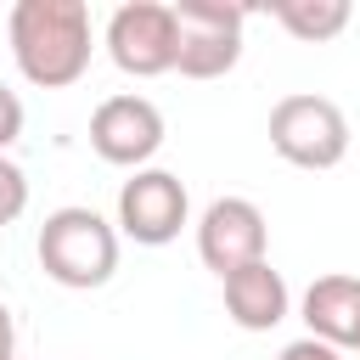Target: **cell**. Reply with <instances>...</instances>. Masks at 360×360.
Listing matches in <instances>:
<instances>
[{"mask_svg":"<svg viewBox=\"0 0 360 360\" xmlns=\"http://www.w3.org/2000/svg\"><path fill=\"white\" fill-rule=\"evenodd\" d=\"M17 141H22V101H17V90L0 79V158H6Z\"/></svg>","mask_w":360,"mask_h":360,"instance_id":"cell-13","label":"cell"},{"mask_svg":"<svg viewBox=\"0 0 360 360\" xmlns=\"http://www.w3.org/2000/svg\"><path fill=\"white\" fill-rule=\"evenodd\" d=\"M22 214H28V174L11 158H0V231L17 225Z\"/></svg>","mask_w":360,"mask_h":360,"instance_id":"cell-12","label":"cell"},{"mask_svg":"<svg viewBox=\"0 0 360 360\" xmlns=\"http://www.w3.org/2000/svg\"><path fill=\"white\" fill-rule=\"evenodd\" d=\"M248 6L225 0H174V73L180 79H225L242 62Z\"/></svg>","mask_w":360,"mask_h":360,"instance_id":"cell-4","label":"cell"},{"mask_svg":"<svg viewBox=\"0 0 360 360\" xmlns=\"http://www.w3.org/2000/svg\"><path fill=\"white\" fill-rule=\"evenodd\" d=\"M219 292H225V315L242 326V332H270V326H281L287 321V281H281V270L270 264V259H259V264H242V270H231L225 281H219Z\"/></svg>","mask_w":360,"mask_h":360,"instance_id":"cell-10","label":"cell"},{"mask_svg":"<svg viewBox=\"0 0 360 360\" xmlns=\"http://www.w3.org/2000/svg\"><path fill=\"white\" fill-rule=\"evenodd\" d=\"M270 17H276L292 39H304V45H326V39H338V34L349 28L354 6H349V0H276Z\"/></svg>","mask_w":360,"mask_h":360,"instance_id":"cell-11","label":"cell"},{"mask_svg":"<svg viewBox=\"0 0 360 360\" xmlns=\"http://www.w3.org/2000/svg\"><path fill=\"white\" fill-rule=\"evenodd\" d=\"M270 146L292 169H338L349 158V118L332 96L292 90L270 107Z\"/></svg>","mask_w":360,"mask_h":360,"instance_id":"cell-3","label":"cell"},{"mask_svg":"<svg viewBox=\"0 0 360 360\" xmlns=\"http://www.w3.org/2000/svg\"><path fill=\"white\" fill-rule=\"evenodd\" d=\"M276 360H343L338 349H326V343H315V338H298V343H287Z\"/></svg>","mask_w":360,"mask_h":360,"instance_id":"cell-14","label":"cell"},{"mask_svg":"<svg viewBox=\"0 0 360 360\" xmlns=\"http://www.w3.org/2000/svg\"><path fill=\"white\" fill-rule=\"evenodd\" d=\"M186 225H191V197H186L180 174L135 169L118 186V236H129L141 248H169Z\"/></svg>","mask_w":360,"mask_h":360,"instance_id":"cell-6","label":"cell"},{"mask_svg":"<svg viewBox=\"0 0 360 360\" xmlns=\"http://www.w3.org/2000/svg\"><path fill=\"white\" fill-rule=\"evenodd\" d=\"M101 45H107L112 68L129 73V79L174 73V6H163V0H124L107 17Z\"/></svg>","mask_w":360,"mask_h":360,"instance_id":"cell-5","label":"cell"},{"mask_svg":"<svg viewBox=\"0 0 360 360\" xmlns=\"http://www.w3.org/2000/svg\"><path fill=\"white\" fill-rule=\"evenodd\" d=\"M197 259L225 281L231 270L242 264H259L270 259V225H264V208L248 202V197H214L197 219Z\"/></svg>","mask_w":360,"mask_h":360,"instance_id":"cell-8","label":"cell"},{"mask_svg":"<svg viewBox=\"0 0 360 360\" xmlns=\"http://www.w3.org/2000/svg\"><path fill=\"white\" fill-rule=\"evenodd\" d=\"M6 354H17V321H11V309L0 304V360Z\"/></svg>","mask_w":360,"mask_h":360,"instance_id":"cell-15","label":"cell"},{"mask_svg":"<svg viewBox=\"0 0 360 360\" xmlns=\"http://www.w3.org/2000/svg\"><path fill=\"white\" fill-rule=\"evenodd\" d=\"M34 253H39V270L56 287L90 292V287H107L112 270H118V225L101 219L96 208H84V202H68V208L45 214Z\"/></svg>","mask_w":360,"mask_h":360,"instance_id":"cell-2","label":"cell"},{"mask_svg":"<svg viewBox=\"0 0 360 360\" xmlns=\"http://www.w3.org/2000/svg\"><path fill=\"white\" fill-rule=\"evenodd\" d=\"M6 360H17V354H6Z\"/></svg>","mask_w":360,"mask_h":360,"instance_id":"cell-16","label":"cell"},{"mask_svg":"<svg viewBox=\"0 0 360 360\" xmlns=\"http://www.w3.org/2000/svg\"><path fill=\"white\" fill-rule=\"evenodd\" d=\"M11 62L39 90H68L90 73L96 22L84 0H17L6 17Z\"/></svg>","mask_w":360,"mask_h":360,"instance_id":"cell-1","label":"cell"},{"mask_svg":"<svg viewBox=\"0 0 360 360\" xmlns=\"http://www.w3.org/2000/svg\"><path fill=\"white\" fill-rule=\"evenodd\" d=\"M304 326L315 343L326 349H360V276L349 270H332V276H315L304 287Z\"/></svg>","mask_w":360,"mask_h":360,"instance_id":"cell-9","label":"cell"},{"mask_svg":"<svg viewBox=\"0 0 360 360\" xmlns=\"http://www.w3.org/2000/svg\"><path fill=\"white\" fill-rule=\"evenodd\" d=\"M163 112H158V101H146V96H135V90H124V96H107L96 112H90V152L101 158V163H112V169H152V158H158V146H163Z\"/></svg>","mask_w":360,"mask_h":360,"instance_id":"cell-7","label":"cell"}]
</instances>
